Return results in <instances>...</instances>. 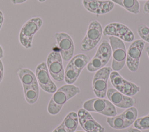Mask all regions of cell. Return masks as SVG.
I'll use <instances>...</instances> for the list:
<instances>
[{
    "label": "cell",
    "mask_w": 149,
    "mask_h": 132,
    "mask_svg": "<svg viewBox=\"0 0 149 132\" xmlns=\"http://www.w3.org/2000/svg\"><path fill=\"white\" fill-rule=\"evenodd\" d=\"M4 75V67L3 64L1 60L0 59V83L2 82Z\"/></svg>",
    "instance_id": "cell-26"
},
{
    "label": "cell",
    "mask_w": 149,
    "mask_h": 132,
    "mask_svg": "<svg viewBox=\"0 0 149 132\" xmlns=\"http://www.w3.org/2000/svg\"><path fill=\"white\" fill-rule=\"evenodd\" d=\"M146 42H147V43H149V36L148 37V38H147V41Z\"/></svg>",
    "instance_id": "cell-33"
},
{
    "label": "cell",
    "mask_w": 149,
    "mask_h": 132,
    "mask_svg": "<svg viewBox=\"0 0 149 132\" xmlns=\"http://www.w3.org/2000/svg\"><path fill=\"white\" fill-rule=\"evenodd\" d=\"M4 22V16H3V12L0 10V30L2 28V26L3 25V23Z\"/></svg>",
    "instance_id": "cell-27"
},
{
    "label": "cell",
    "mask_w": 149,
    "mask_h": 132,
    "mask_svg": "<svg viewBox=\"0 0 149 132\" xmlns=\"http://www.w3.org/2000/svg\"><path fill=\"white\" fill-rule=\"evenodd\" d=\"M112 56V50L109 43L103 40L99 45L94 57L87 65V69L94 72L103 68L108 63Z\"/></svg>",
    "instance_id": "cell-3"
},
{
    "label": "cell",
    "mask_w": 149,
    "mask_h": 132,
    "mask_svg": "<svg viewBox=\"0 0 149 132\" xmlns=\"http://www.w3.org/2000/svg\"><path fill=\"white\" fill-rule=\"evenodd\" d=\"M127 132H141L140 130L134 127H129L127 129Z\"/></svg>",
    "instance_id": "cell-29"
},
{
    "label": "cell",
    "mask_w": 149,
    "mask_h": 132,
    "mask_svg": "<svg viewBox=\"0 0 149 132\" xmlns=\"http://www.w3.org/2000/svg\"><path fill=\"white\" fill-rule=\"evenodd\" d=\"M27 1V0H11V2L14 5H18V4H22L26 2Z\"/></svg>",
    "instance_id": "cell-28"
},
{
    "label": "cell",
    "mask_w": 149,
    "mask_h": 132,
    "mask_svg": "<svg viewBox=\"0 0 149 132\" xmlns=\"http://www.w3.org/2000/svg\"><path fill=\"white\" fill-rule=\"evenodd\" d=\"M52 132H69V131L65 127V126L61 123L60 125L56 127Z\"/></svg>",
    "instance_id": "cell-25"
},
{
    "label": "cell",
    "mask_w": 149,
    "mask_h": 132,
    "mask_svg": "<svg viewBox=\"0 0 149 132\" xmlns=\"http://www.w3.org/2000/svg\"><path fill=\"white\" fill-rule=\"evenodd\" d=\"M42 24L43 20L40 17H31L24 23L19 34V40L22 46L27 49L31 48L33 37Z\"/></svg>",
    "instance_id": "cell-2"
},
{
    "label": "cell",
    "mask_w": 149,
    "mask_h": 132,
    "mask_svg": "<svg viewBox=\"0 0 149 132\" xmlns=\"http://www.w3.org/2000/svg\"><path fill=\"white\" fill-rule=\"evenodd\" d=\"M109 41L112 56L111 68L113 71L118 72L120 71L126 64V46L123 41L117 37L110 36Z\"/></svg>",
    "instance_id": "cell-5"
},
{
    "label": "cell",
    "mask_w": 149,
    "mask_h": 132,
    "mask_svg": "<svg viewBox=\"0 0 149 132\" xmlns=\"http://www.w3.org/2000/svg\"><path fill=\"white\" fill-rule=\"evenodd\" d=\"M109 78L114 89L126 96H134L140 90L139 86L124 79L117 71H112Z\"/></svg>",
    "instance_id": "cell-9"
},
{
    "label": "cell",
    "mask_w": 149,
    "mask_h": 132,
    "mask_svg": "<svg viewBox=\"0 0 149 132\" xmlns=\"http://www.w3.org/2000/svg\"><path fill=\"white\" fill-rule=\"evenodd\" d=\"M90 59L88 56L84 54H77L73 57L69 63L79 73H81L83 68L87 65Z\"/></svg>",
    "instance_id": "cell-19"
},
{
    "label": "cell",
    "mask_w": 149,
    "mask_h": 132,
    "mask_svg": "<svg viewBox=\"0 0 149 132\" xmlns=\"http://www.w3.org/2000/svg\"><path fill=\"white\" fill-rule=\"evenodd\" d=\"M82 4L86 10L97 16L110 12L115 6L111 0H82Z\"/></svg>",
    "instance_id": "cell-14"
},
{
    "label": "cell",
    "mask_w": 149,
    "mask_h": 132,
    "mask_svg": "<svg viewBox=\"0 0 149 132\" xmlns=\"http://www.w3.org/2000/svg\"><path fill=\"white\" fill-rule=\"evenodd\" d=\"M134 127L140 130L149 129V113L143 117L136 119L133 123Z\"/></svg>",
    "instance_id": "cell-24"
},
{
    "label": "cell",
    "mask_w": 149,
    "mask_h": 132,
    "mask_svg": "<svg viewBox=\"0 0 149 132\" xmlns=\"http://www.w3.org/2000/svg\"><path fill=\"white\" fill-rule=\"evenodd\" d=\"M145 46V42L142 39L133 41L126 51V64L128 69L133 72L137 71L140 59Z\"/></svg>",
    "instance_id": "cell-7"
},
{
    "label": "cell",
    "mask_w": 149,
    "mask_h": 132,
    "mask_svg": "<svg viewBox=\"0 0 149 132\" xmlns=\"http://www.w3.org/2000/svg\"><path fill=\"white\" fill-rule=\"evenodd\" d=\"M112 71V69L109 67H104L95 71L93 78L92 87L97 97L104 98L106 96L108 80Z\"/></svg>",
    "instance_id": "cell-8"
},
{
    "label": "cell",
    "mask_w": 149,
    "mask_h": 132,
    "mask_svg": "<svg viewBox=\"0 0 149 132\" xmlns=\"http://www.w3.org/2000/svg\"><path fill=\"white\" fill-rule=\"evenodd\" d=\"M103 34L102 25L97 20L91 21L86 33L80 43V49L88 52L93 49L100 42Z\"/></svg>",
    "instance_id": "cell-4"
},
{
    "label": "cell",
    "mask_w": 149,
    "mask_h": 132,
    "mask_svg": "<svg viewBox=\"0 0 149 132\" xmlns=\"http://www.w3.org/2000/svg\"><path fill=\"white\" fill-rule=\"evenodd\" d=\"M46 64L49 75L55 80L61 82L64 80L65 70L62 58L59 52H50L47 58Z\"/></svg>",
    "instance_id": "cell-11"
},
{
    "label": "cell",
    "mask_w": 149,
    "mask_h": 132,
    "mask_svg": "<svg viewBox=\"0 0 149 132\" xmlns=\"http://www.w3.org/2000/svg\"><path fill=\"white\" fill-rule=\"evenodd\" d=\"M107 122L111 127L116 130H122L129 127L122 113L112 117H108Z\"/></svg>",
    "instance_id": "cell-21"
},
{
    "label": "cell",
    "mask_w": 149,
    "mask_h": 132,
    "mask_svg": "<svg viewBox=\"0 0 149 132\" xmlns=\"http://www.w3.org/2000/svg\"><path fill=\"white\" fill-rule=\"evenodd\" d=\"M122 113L123 114L128 126L130 127L136 120L138 115V111L136 108L133 106L127 108Z\"/></svg>",
    "instance_id": "cell-23"
},
{
    "label": "cell",
    "mask_w": 149,
    "mask_h": 132,
    "mask_svg": "<svg viewBox=\"0 0 149 132\" xmlns=\"http://www.w3.org/2000/svg\"><path fill=\"white\" fill-rule=\"evenodd\" d=\"M83 108L88 112H95L108 117L117 115L115 105L104 98L97 97L88 100L83 103Z\"/></svg>",
    "instance_id": "cell-6"
},
{
    "label": "cell",
    "mask_w": 149,
    "mask_h": 132,
    "mask_svg": "<svg viewBox=\"0 0 149 132\" xmlns=\"http://www.w3.org/2000/svg\"><path fill=\"white\" fill-rule=\"evenodd\" d=\"M74 132H86V131H74Z\"/></svg>",
    "instance_id": "cell-34"
},
{
    "label": "cell",
    "mask_w": 149,
    "mask_h": 132,
    "mask_svg": "<svg viewBox=\"0 0 149 132\" xmlns=\"http://www.w3.org/2000/svg\"><path fill=\"white\" fill-rule=\"evenodd\" d=\"M106 96L111 102L120 108L127 109L133 107L136 102L134 98L121 93L114 88L107 89Z\"/></svg>",
    "instance_id": "cell-16"
},
{
    "label": "cell",
    "mask_w": 149,
    "mask_h": 132,
    "mask_svg": "<svg viewBox=\"0 0 149 132\" xmlns=\"http://www.w3.org/2000/svg\"><path fill=\"white\" fill-rule=\"evenodd\" d=\"M114 3L120 6L127 12L134 14L140 12V4L138 0H111Z\"/></svg>",
    "instance_id": "cell-18"
},
{
    "label": "cell",
    "mask_w": 149,
    "mask_h": 132,
    "mask_svg": "<svg viewBox=\"0 0 149 132\" xmlns=\"http://www.w3.org/2000/svg\"><path fill=\"white\" fill-rule=\"evenodd\" d=\"M103 35L115 36L126 42H133L134 39L133 31L126 25L118 22H112L106 25L103 30Z\"/></svg>",
    "instance_id": "cell-10"
},
{
    "label": "cell",
    "mask_w": 149,
    "mask_h": 132,
    "mask_svg": "<svg viewBox=\"0 0 149 132\" xmlns=\"http://www.w3.org/2000/svg\"><path fill=\"white\" fill-rule=\"evenodd\" d=\"M17 73L23 89L38 85L36 75L31 70L26 68H21L19 69Z\"/></svg>",
    "instance_id": "cell-17"
},
{
    "label": "cell",
    "mask_w": 149,
    "mask_h": 132,
    "mask_svg": "<svg viewBox=\"0 0 149 132\" xmlns=\"http://www.w3.org/2000/svg\"><path fill=\"white\" fill-rule=\"evenodd\" d=\"M54 36L62 60H70L73 57L74 52V44L73 39L65 32H56Z\"/></svg>",
    "instance_id": "cell-12"
},
{
    "label": "cell",
    "mask_w": 149,
    "mask_h": 132,
    "mask_svg": "<svg viewBox=\"0 0 149 132\" xmlns=\"http://www.w3.org/2000/svg\"><path fill=\"white\" fill-rule=\"evenodd\" d=\"M79 123L86 132H104L105 129L98 123L90 112L83 108L77 112Z\"/></svg>",
    "instance_id": "cell-15"
},
{
    "label": "cell",
    "mask_w": 149,
    "mask_h": 132,
    "mask_svg": "<svg viewBox=\"0 0 149 132\" xmlns=\"http://www.w3.org/2000/svg\"><path fill=\"white\" fill-rule=\"evenodd\" d=\"M69 132H74L79 124L77 114L74 112H70L65 117L61 123Z\"/></svg>",
    "instance_id": "cell-20"
},
{
    "label": "cell",
    "mask_w": 149,
    "mask_h": 132,
    "mask_svg": "<svg viewBox=\"0 0 149 132\" xmlns=\"http://www.w3.org/2000/svg\"><path fill=\"white\" fill-rule=\"evenodd\" d=\"M39 86H34L23 89L26 101L30 104L35 103L39 96Z\"/></svg>",
    "instance_id": "cell-22"
},
{
    "label": "cell",
    "mask_w": 149,
    "mask_h": 132,
    "mask_svg": "<svg viewBox=\"0 0 149 132\" xmlns=\"http://www.w3.org/2000/svg\"><path fill=\"white\" fill-rule=\"evenodd\" d=\"M80 91V88L73 84H66L61 86L51 98L47 107L48 113L52 115L59 113L64 104Z\"/></svg>",
    "instance_id": "cell-1"
},
{
    "label": "cell",
    "mask_w": 149,
    "mask_h": 132,
    "mask_svg": "<svg viewBox=\"0 0 149 132\" xmlns=\"http://www.w3.org/2000/svg\"><path fill=\"white\" fill-rule=\"evenodd\" d=\"M35 75L38 86L45 92L54 93L57 90L56 85L51 80L47 64L42 61L36 68Z\"/></svg>",
    "instance_id": "cell-13"
},
{
    "label": "cell",
    "mask_w": 149,
    "mask_h": 132,
    "mask_svg": "<svg viewBox=\"0 0 149 132\" xmlns=\"http://www.w3.org/2000/svg\"><path fill=\"white\" fill-rule=\"evenodd\" d=\"M40 2H45L46 0H38Z\"/></svg>",
    "instance_id": "cell-32"
},
{
    "label": "cell",
    "mask_w": 149,
    "mask_h": 132,
    "mask_svg": "<svg viewBox=\"0 0 149 132\" xmlns=\"http://www.w3.org/2000/svg\"><path fill=\"white\" fill-rule=\"evenodd\" d=\"M146 53H147V55L148 56V58H149V46L146 47Z\"/></svg>",
    "instance_id": "cell-31"
},
{
    "label": "cell",
    "mask_w": 149,
    "mask_h": 132,
    "mask_svg": "<svg viewBox=\"0 0 149 132\" xmlns=\"http://www.w3.org/2000/svg\"><path fill=\"white\" fill-rule=\"evenodd\" d=\"M3 50L1 46L0 45V59L3 58Z\"/></svg>",
    "instance_id": "cell-30"
},
{
    "label": "cell",
    "mask_w": 149,
    "mask_h": 132,
    "mask_svg": "<svg viewBox=\"0 0 149 132\" xmlns=\"http://www.w3.org/2000/svg\"><path fill=\"white\" fill-rule=\"evenodd\" d=\"M140 1H147V0H140Z\"/></svg>",
    "instance_id": "cell-35"
}]
</instances>
